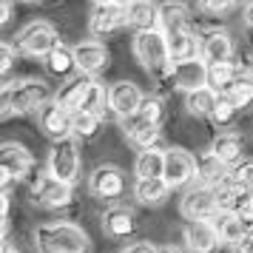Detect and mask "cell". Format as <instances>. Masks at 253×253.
<instances>
[{
  "mask_svg": "<svg viewBox=\"0 0 253 253\" xmlns=\"http://www.w3.org/2000/svg\"><path fill=\"white\" fill-rule=\"evenodd\" d=\"M35 245L40 253H88L91 242L85 230L71 222H46L35 230Z\"/></svg>",
  "mask_w": 253,
  "mask_h": 253,
  "instance_id": "cell-1",
  "label": "cell"
},
{
  "mask_svg": "<svg viewBox=\"0 0 253 253\" xmlns=\"http://www.w3.org/2000/svg\"><path fill=\"white\" fill-rule=\"evenodd\" d=\"M134 54L148 71H160L171 80V51H168V40L162 29H148V32H137L134 37Z\"/></svg>",
  "mask_w": 253,
  "mask_h": 253,
  "instance_id": "cell-2",
  "label": "cell"
},
{
  "mask_svg": "<svg viewBox=\"0 0 253 253\" xmlns=\"http://www.w3.org/2000/svg\"><path fill=\"white\" fill-rule=\"evenodd\" d=\"M48 173L57 176L60 182H77V173H80V151L77 142L71 137L66 139H54V148L48 154Z\"/></svg>",
  "mask_w": 253,
  "mask_h": 253,
  "instance_id": "cell-3",
  "label": "cell"
},
{
  "mask_svg": "<svg viewBox=\"0 0 253 253\" xmlns=\"http://www.w3.org/2000/svg\"><path fill=\"white\" fill-rule=\"evenodd\" d=\"M57 43L60 40H57L54 26L46 23V20H35L17 35V51L26 54V57H46Z\"/></svg>",
  "mask_w": 253,
  "mask_h": 253,
  "instance_id": "cell-4",
  "label": "cell"
},
{
  "mask_svg": "<svg viewBox=\"0 0 253 253\" xmlns=\"http://www.w3.org/2000/svg\"><path fill=\"white\" fill-rule=\"evenodd\" d=\"M51 100V88L43 80H20L12 83V108L17 114L40 111Z\"/></svg>",
  "mask_w": 253,
  "mask_h": 253,
  "instance_id": "cell-5",
  "label": "cell"
},
{
  "mask_svg": "<svg viewBox=\"0 0 253 253\" xmlns=\"http://www.w3.org/2000/svg\"><path fill=\"white\" fill-rule=\"evenodd\" d=\"M182 216L191 222V219H211L219 213L216 208V188L211 185H196V188H188L182 196Z\"/></svg>",
  "mask_w": 253,
  "mask_h": 253,
  "instance_id": "cell-6",
  "label": "cell"
},
{
  "mask_svg": "<svg viewBox=\"0 0 253 253\" xmlns=\"http://www.w3.org/2000/svg\"><path fill=\"white\" fill-rule=\"evenodd\" d=\"M196 176V160L182 148H165V168H162V179L171 188H182Z\"/></svg>",
  "mask_w": 253,
  "mask_h": 253,
  "instance_id": "cell-7",
  "label": "cell"
},
{
  "mask_svg": "<svg viewBox=\"0 0 253 253\" xmlns=\"http://www.w3.org/2000/svg\"><path fill=\"white\" fill-rule=\"evenodd\" d=\"M88 188L97 199H117L126 191V176L117 165H100L88 176Z\"/></svg>",
  "mask_w": 253,
  "mask_h": 253,
  "instance_id": "cell-8",
  "label": "cell"
},
{
  "mask_svg": "<svg viewBox=\"0 0 253 253\" xmlns=\"http://www.w3.org/2000/svg\"><path fill=\"white\" fill-rule=\"evenodd\" d=\"M142 100H145L142 91L128 80H120V83H114V85L108 88V108H111L120 120L137 114V108L142 105Z\"/></svg>",
  "mask_w": 253,
  "mask_h": 253,
  "instance_id": "cell-9",
  "label": "cell"
},
{
  "mask_svg": "<svg viewBox=\"0 0 253 253\" xmlns=\"http://www.w3.org/2000/svg\"><path fill=\"white\" fill-rule=\"evenodd\" d=\"M171 80H173V85H179L182 91L202 88V85H208V63L202 57L171 63Z\"/></svg>",
  "mask_w": 253,
  "mask_h": 253,
  "instance_id": "cell-10",
  "label": "cell"
},
{
  "mask_svg": "<svg viewBox=\"0 0 253 253\" xmlns=\"http://www.w3.org/2000/svg\"><path fill=\"white\" fill-rule=\"evenodd\" d=\"M35 199L46 208H66L71 202V185L60 182L51 173H40L35 182Z\"/></svg>",
  "mask_w": 253,
  "mask_h": 253,
  "instance_id": "cell-11",
  "label": "cell"
},
{
  "mask_svg": "<svg viewBox=\"0 0 253 253\" xmlns=\"http://www.w3.org/2000/svg\"><path fill=\"white\" fill-rule=\"evenodd\" d=\"M185 245L191 253H211L219 245L216 225L211 219H191L185 225Z\"/></svg>",
  "mask_w": 253,
  "mask_h": 253,
  "instance_id": "cell-12",
  "label": "cell"
},
{
  "mask_svg": "<svg viewBox=\"0 0 253 253\" xmlns=\"http://www.w3.org/2000/svg\"><path fill=\"white\" fill-rule=\"evenodd\" d=\"M128 23L126 6H94L91 20H88V32L94 37H108L117 29H123Z\"/></svg>",
  "mask_w": 253,
  "mask_h": 253,
  "instance_id": "cell-13",
  "label": "cell"
},
{
  "mask_svg": "<svg viewBox=\"0 0 253 253\" xmlns=\"http://www.w3.org/2000/svg\"><path fill=\"white\" fill-rule=\"evenodd\" d=\"M37 117H40V128H43L51 139L71 137V111L69 108H63V105H57L54 100H48V103L37 111Z\"/></svg>",
  "mask_w": 253,
  "mask_h": 253,
  "instance_id": "cell-14",
  "label": "cell"
},
{
  "mask_svg": "<svg viewBox=\"0 0 253 253\" xmlns=\"http://www.w3.org/2000/svg\"><path fill=\"white\" fill-rule=\"evenodd\" d=\"M74 63H77V71L94 77L108 66V48L100 40H85L80 46H74Z\"/></svg>",
  "mask_w": 253,
  "mask_h": 253,
  "instance_id": "cell-15",
  "label": "cell"
},
{
  "mask_svg": "<svg viewBox=\"0 0 253 253\" xmlns=\"http://www.w3.org/2000/svg\"><path fill=\"white\" fill-rule=\"evenodd\" d=\"M94 77L91 74H74V77H69V80L60 85V91L54 94V103L63 105V108H69V111H77L83 105V100H85V94H88V88H91Z\"/></svg>",
  "mask_w": 253,
  "mask_h": 253,
  "instance_id": "cell-16",
  "label": "cell"
},
{
  "mask_svg": "<svg viewBox=\"0 0 253 253\" xmlns=\"http://www.w3.org/2000/svg\"><path fill=\"white\" fill-rule=\"evenodd\" d=\"M230 54H233V43H230V35L222 32V29H213L199 40V57L205 60L208 66L225 63V60H230Z\"/></svg>",
  "mask_w": 253,
  "mask_h": 253,
  "instance_id": "cell-17",
  "label": "cell"
},
{
  "mask_svg": "<svg viewBox=\"0 0 253 253\" xmlns=\"http://www.w3.org/2000/svg\"><path fill=\"white\" fill-rule=\"evenodd\" d=\"M165 40H168V51H171L173 63L199 57V40H196V35L191 32V26H182V29L165 32Z\"/></svg>",
  "mask_w": 253,
  "mask_h": 253,
  "instance_id": "cell-18",
  "label": "cell"
},
{
  "mask_svg": "<svg viewBox=\"0 0 253 253\" xmlns=\"http://www.w3.org/2000/svg\"><path fill=\"white\" fill-rule=\"evenodd\" d=\"M0 165L12 173L14 179H23L32 171V154L20 142H0Z\"/></svg>",
  "mask_w": 253,
  "mask_h": 253,
  "instance_id": "cell-19",
  "label": "cell"
},
{
  "mask_svg": "<svg viewBox=\"0 0 253 253\" xmlns=\"http://www.w3.org/2000/svg\"><path fill=\"white\" fill-rule=\"evenodd\" d=\"M128 12V26H134L137 32H148V29H160V6L151 0H131L126 6Z\"/></svg>",
  "mask_w": 253,
  "mask_h": 253,
  "instance_id": "cell-20",
  "label": "cell"
},
{
  "mask_svg": "<svg viewBox=\"0 0 253 253\" xmlns=\"http://www.w3.org/2000/svg\"><path fill=\"white\" fill-rule=\"evenodd\" d=\"M126 126V134L128 139L137 145L139 151L145 148H157V139H160V126H148V123H139L137 117H126L123 120Z\"/></svg>",
  "mask_w": 253,
  "mask_h": 253,
  "instance_id": "cell-21",
  "label": "cell"
},
{
  "mask_svg": "<svg viewBox=\"0 0 253 253\" xmlns=\"http://www.w3.org/2000/svg\"><path fill=\"white\" fill-rule=\"evenodd\" d=\"M168 194H171V185L165 182L162 176L137 179V185H134V196H137V202H142V205H162L168 199Z\"/></svg>",
  "mask_w": 253,
  "mask_h": 253,
  "instance_id": "cell-22",
  "label": "cell"
},
{
  "mask_svg": "<svg viewBox=\"0 0 253 253\" xmlns=\"http://www.w3.org/2000/svg\"><path fill=\"white\" fill-rule=\"evenodd\" d=\"M219 103V94L213 88H194V91H185V105H188V114L194 117H211L213 114V108Z\"/></svg>",
  "mask_w": 253,
  "mask_h": 253,
  "instance_id": "cell-23",
  "label": "cell"
},
{
  "mask_svg": "<svg viewBox=\"0 0 253 253\" xmlns=\"http://www.w3.org/2000/svg\"><path fill=\"white\" fill-rule=\"evenodd\" d=\"M162 168H165V151H160V148L139 151L137 162H134V173H137V179H154V176H162Z\"/></svg>",
  "mask_w": 253,
  "mask_h": 253,
  "instance_id": "cell-24",
  "label": "cell"
},
{
  "mask_svg": "<svg viewBox=\"0 0 253 253\" xmlns=\"http://www.w3.org/2000/svg\"><path fill=\"white\" fill-rule=\"evenodd\" d=\"M196 176H202V182L211 185V188H216L228 179V165L225 162H219L211 151L202 154L199 160H196Z\"/></svg>",
  "mask_w": 253,
  "mask_h": 253,
  "instance_id": "cell-25",
  "label": "cell"
},
{
  "mask_svg": "<svg viewBox=\"0 0 253 253\" xmlns=\"http://www.w3.org/2000/svg\"><path fill=\"white\" fill-rule=\"evenodd\" d=\"M211 222L216 225L219 242H225L230 248H236V245L245 239V228H242V219L236 216V213H216Z\"/></svg>",
  "mask_w": 253,
  "mask_h": 253,
  "instance_id": "cell-26",
  "label": "cell"
},
{
  "mask_svg": "<svg viewBox=\"0 0 253 253\" xmlns=\"http://www.w3.org/2000/svg\"><path fill=\"white\" fill-rule=\"evenodd\" d=\"M211 154L230 168V165H236V162L242 160V139L236 137V134H219V137L211 142Z\"/></svg>",
  "mask_w": 253,
  "mask_h": 253,
  "instance_id": "cell-27",
  "label": "cell"
},
{
  "mask_svg": "<svg viewBox=\"0 0 253 253\" xmlns=\"http://www.w3.org/2000/svg\"><path fill=\"white\" fill-rule=\"evenodd\" d=\"M103 225L111 236H117V239L131 236V233H134V213H131L128 208H111V211H105Z\"/></svg>",
  "mask_w": 253,
  "mask_h": 253,
  "instance_id": "cell-28",
  "label": "cell"
},
{
  "mask_svg": "<svg viewBox=\"0 0 253 253\" xmlns=\"http://www.w3.org/2000/svg\"><path fill=\"white\" fill-rule=\"evenodd\" d=\"M236 66L225 60V63H213V66H208V88H213L216 94H225L236 83Z\"/></svg>",
  "mask_w": 253,
  "mask_h": 253,
  "instance_id": "cell-29",
  "label": "cell"
},
{
  "mask_svg": "<svg viewBox=\"0 0 253 253\" xmlns=\"http://www.w3.org/2000/svg\"><path fill=\"white\" fill-rule=\"evenodd\" d=\"M46 66H48V71H51L54 77H66V74H71V71L77 69V63H74V48L57 43V46L46 54Z\"/></svg>",
  "mask_w": 253,
  "mask_h": 253,
  "instance_id": "cell-30",
  "label": "cell"
},
{
  "mask_svg": "<svg viewBox=\"0 0 253 253\" xmlns=\"http://www.w3.org/2000/svg\"><path fill=\"white\" fill-rule=\"evenodd\" d=\"M188 26V6L179 0H168L160 6V29L162 32H173Z\"/></svg>",
  "mask_w": 253,
  "mask_h": 253,
  "instance_id": "cell-31",
  "label": "cell"
},
{
  "mask_svg": "<svg viewBox=\"0 0 253 253\" xmlns=\"http://www.w3.org/2000/svg\"><path fill=\"white\" fill-rule=\"evenodd\" d=\"M242 199H245V188L236 182H225L216 185V208L219 213H236L242 205Z\"/></svg>",
  "mask_w": 253,
  "mask_h": 253,
  "instance_id": "cell-32",
  "label": "cell"
},
{
  "mask_svg": "<svg viewBox=\"0 0 253 253\" xmlns=\"http://www.w3.org/2000/svg\"><path fill=\"white\" fill-rule=\"evenodd\" d=\"M100 128V117L97 114H88V111H71V134L74 137H83L88 139L97 134Z\"/></svg>",
  "mask_w": 253,
  "mask_h": 253,
  "instance_id": "cell-33",
  "label": "cell"
},
{
  "mask_svg": "<svg viewBox=\"0 0 253 253\" xmlns=\"http://www.w3.org/2000/svg\"><path fill=\"white\" fill-rule=\"evenodd\" d=\"M105 105H108V91L103 88V83H91V88H88V94H85V100H83V105L77 108V111H88V114H103Z\"/></svg>",
  "mask_w": 253,
  "mask_h": 253,
  "instance_id": "cell-34",
  "label": "cell"
},
{
  "mask_svg": "<svg viewBox=\"0 0 253 253\" xmlns=\"http://www.w3.org/2000/svg\"><path fill=\"white\" fill-rule=\"evenodd\" d=\"M222 97H228L230 103L236 105V111L245 108V105H251L253 103V80H236Z\"/></svg>",
  "mask_w": 253,
  "mask_h": 253,
  "instance_id": "cell-35",
  "label": "cell"
},
{
  "mask_svg": "<svg viewBox=\"0 0 253 253\" xmlns=\"http://www.w3.org/2000/svg\"><path fill=\"white\" fill-rule=\"evenodd\" d=\"M139 123H148V126H160L162 123V103L160 100H154V97H145L142 105L137 108V114H134Z\"/></svg>",
  "mask_w": 253,
  "mask_h": 253,
  "instance_id": "cell-36",
  "label": "cell"
},
{
  "mask_svg": "<svg viewBox=\"0 0 253 253\" xmlns=\"http://www.w3.org/2000/svg\"><path fill=\"white\" fill-rule=\"evenodd\" d=\"M233 114H236V105L230 103L228 97H222V94H219V103H216V108H213V120H216L219 126H228L230 120H233Z\"/></svg>",
  "mask_w": 253,
  "mask_h": 253,
  "instance_id": "cell-37",
  "label": "cell"
},
{
  "mask_svg": "<svg viewBox=\"0 0 253 253\" xmlns=\"http://www.w3.org/2000/svg\"><path fill=\"white\" fill-rule=\"evenodd\" d=\"M233 176H236L233 182H236V185H242L245 191H251V194H253V162H245V165H239Z\"/></svg>",
  "mask_w": 253,
  "mask_h": 253,
  "instance_id": "cell-38",
  "label": "cell"
},
{
  "mask_svg": "<svg viewBox=\"0 0 253 253\" xmlns=\"http://www.w3.org/2000/svg\"><path fill=\"white\" fill-rule=\"evenodd\" d=\"M233 3L236 0H199V9L205 14H222V12H228Z\"/></svg>",
  "mask_w": 253,
  "mask_h": 253,
  "instance_id": "cell-39",
  "label": "cell"
},
{
  "mask_svg": "<svg viewBox=\"0 0 253 253\" xmlns=\"http://www.w3.org/2000/svg\"><path fill=\"white\" fill-rule=\"evenodd\" d=\"M12 66H14V48L9 43H0V77L9 74Z\"/></svg>",
  "mask_w": 253,
  "mask_h": 253,
  "instance_id": "cell-40",
  "label": "cell"
},
{
  "mask_svg": "<svg viewBox=\"0 0 253 253\" xmlns=\"http://www.w3.org/2000/svg\"><path fill=\"white\" fill-rule=\"evenodd\" d=\"M14 111L12 108V85H0V117Z\"/></svg>",
  "mask_w": 253,
  "mask_h": 253,
  "instance_id": "cell-41",
  "label": "cell"
},
{
  "mask_svg": "<svg viewBox=\"0 0 253 253\" xmlns=\"http://www.w3.org/2000/svg\"><path fill=\"white\" fill-rule=\"evenodd\" d=\"M123 253H157V248H151L148 242H137V245H131V248H126Z\"/></svg>",
  "mask_w": 253,
  "mask_h": 253,
  "instance_id": "cell-42",
  "label": "cell"
},
{
  "mask_svg": "<svg viewBox=\"0 0 253 253\" xmlns=\"http://www.w3.org/2000/svg\"><path fill=\"white\" fill-rule=\"evenodd\" d=\"M9 17H12V0H0V26L9 23Z\"/></svg>",
  "mask_w": 253,
  "mask_h": 253,
  "instance_id": "cell-43",
  "label": "cell"
},
{
  "mask_svg": "<svg viewBox=\"0 0 253 253\" xmlns=\"http://www.w3.org/2000/svg\"><path fill=\"white\" fill-rule=\"evenodd\" d=\"M12 182H14V176H12L9 171H6L3 165H0V194H6V188H9Z\"/></svg>",
  "mask_w": 253,
  "mask_h": 253,
  "instance_id": "cell-44",
  "label": "cell"
},
{
  "mask_svg": "<svg viewBox=\"0 0 253 253\" xmlns=\"http://www.w3.org/2000/svg\"><path fill=\"white\" fill-rule=\"evenodd\" d=\"M242 17H245V26H248V29H253V0H248V3H245Z\"/></svg>",
  "mask_w": 253,
  "mask_h": 253,
  "instance_id": "cell-45",
  "label": "cell"
},
{
  "mask_svg": "<svg viewBox=\"0 0 253 253\" xmlns=\"http://www.w3.org/2000/svg\"><path fill=\"white\" fill-rule=\"evenodd\" d=\"M236 253H253V236H245V239L236 245Z\"/></svg>",
  "mask_w": 253,
  "mask_h": 253,
  "instance_id": "cell-46",
  "label": "cell"
},
{
  "mask_svg": "<svg viewBox=\"0 0 253 253\" xmlns=\"http://www.w3.org/2000/svg\"><path fill=\"white\" fill-rule=\"evenodd\" d=\"M131 0H94V6H128Z\"/></svg>",
  "mask_w": 253,
  "mask_h": 253,
  "instance_id": "cell-47",
  "label": "cell"
},
{
  "mask_svg": "<svg viewBox=\"0 0 253 253\" xmlns=\"http://www.w3.org/2000/svg\"><path fill=\"white\" fill-rule=\"evenodd\" d=\"M6 213H9V196L0 194V216H6Z\"/></svg>",
  "mask_w": 253,
  "mask_h": 253,
  "instance_id": "cell-48",
  "label": "cell"
},
{
  "mask_svg": "<svg viewBox=\"0 0 253 253\" xmlns=\"http://www.w3.org/2000/svg\"><path fill=\"white\" fill-rule=\"evenodd\" d=\"M0 253H20L14 245H6V242H0Z\"/></svg>",
  "mask_w": 253,
  "mask_h": 253,
  "instance_id": "cell-49",
  "label": "cell"
},
{
  "mask_svg": "<svg viewBox=\"0 0 253 253\" xmlns=\"http://www.w3.org/2000/svg\"><path fill=\"white\" fill-rule=\"evenodd\" d=\"M3 236H6V216H0V242H3Z\"/></svg>",
  "mask_w": 253,
  "mask_h": 253,
  "instance_id": "cell-50",
  "label": "cell"
},
{
  "mask_svg": "<svg viewBox=\"0 0 253 253\" xmlns=\"http://www.w3.org/2000/svg\"><path fill=\"white\" fill-rule=\"evenodd\" d=\"M157 253H179V251H176V248H171V245H168V248H157Z\"/></svg>",
  "mask_w": 253,
  "mask_h": 253,
  "instance_id": "cell-51",
  "label": "cell"
}]
</instances>
